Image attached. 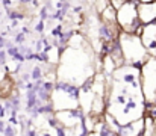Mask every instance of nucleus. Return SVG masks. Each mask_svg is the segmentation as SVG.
<instances>
[{
    "instance_id": "obj_1",
    "label": "nucleus",
    "mask_w": 156,
    "mask_h": 136,
    "mask_svg": "<svg viewBox=\"0 0 156 136\" xmlns=\"http://www.w3.org/2000/svg\"><path fill=\"white\" fill-rule=\"evenodd\" d=\"M52 104L55 107V112L79 107L80 106V86L65 82V80H56L52 95Z\"/></svg>"
},
{
    "instance_id": "obj_2",
    "label": "nucleus",
    "mask_w": 156,
    "mask_h": 136,
    "mask_svg": "<svg viewBox=\"0 0 156 136\" xmlns=\"http://www.w3.org/2000/svg\"><path fill=\"white\" fill-rule=\"evenodd\" d=\"M118 40L121 44V50H123V56L126 59V64L135 65L136 68L141 70L144 62L150 58L149 50L146 48V45L141 41V37H138L135 33L121 32Z\"/></svg>"
},
{
    "instance_id": "obj_3",
    "label": "nucleus",
    "mask_w": 156,
    "mask_h": 136,
    "mask_svg": "<svg viewBox=\"0 0 156 136\" xmlns=\"http://www.w3.org/2000/svg\"><path fill=\"white\" fill-rule=\"evenodd\" d=\"M138 5H140V0H127L117 11V23L121 32L136 33V30L143 26L138 15Z\"/></svg>"
},
{
    "instance_id": "obj_4",
    "label": "nucleus",
    "mask_w": 156,
    "mask_h": 136,
    "mask_svg": "<svg viewBox=\"0 0 156 136\" xmlns=\"http://www.w3.org/2000/svg\"><path fill=\"white\" fill-rule=\"evenodd\" d=\"M141 83L146 103H155L156 98V58L150 56L141 68Z\"/></svg>"
},
{
    "instance_id": "obj_5",
    "label": "nucleus",
    "mask_w": 156,
    "mask_h": 136,
    "mask_svg": "<svg viewBox=\"0 0 156 136\" xmlns=\"http://www.w3.org/2000/svg\"><path fill=\"white\" fill-rule=\"evenodd\" d=\"M141 41H143V44L146 45V48L149 50V54L156 58V23L144 26L143 35H141Z\"/></svg>"
},
{
    "instance_id": "obj_6",
    "label": "nucleus",
    "mask_w": 156,
    "mask_h": 136,
    "mask_svg": "<svg viewBox=\"0 0 156 136\" xmlns=\"http://www.w3.org/2000/svg\"><path fill=\"white\" fill-rule=\"evenodd\" d=\"M138 15H140V20L144 26L156 23V0L155 2H146V3L140 2Z\"/></svg>"
},
{
    "instance_id": "obj_7",
    "label": "nucleus",
    "mask_w": 156,
    "mask_h": 136,
    "mask_svg": "<svg viewBox=\"0 0 156 136\" xmlns=\"http://www.w3.org/2000/svg\"><path fill=\"white\" fill-rule=\"evenodd\" d=\"M118 136H144V117L127 124H121Z\"/></svg>"
},
{
    "instance_id": "obj_8",
    "label": "nucleus",
    "mask_w": 156,
    "mask_h": 136,
    "mask_svg": "<svg viewBox=\"0 0 156 136\" xmlns=\"http://www.w3.org/2000/svg\"><path fill=\"white\" fill-rule=\"evenodd\" d=\"M100 21L105 23H117V9L109 3V6L100 14Z\"/></svg>"
},
{
    "instance_id": "obj_9",
    "label": "nucleus",
    "mask_w": 156,
    "mask_h": 136,
    "mask_svg": "<svg viewBox=\"0 0 156 136\" xmlns=\"http://www.w3.org/2000/svg\"><path fill=\"white\" fill-rule=\"evenodd\" d=\"M30 74H32V80H40V79H43V76H44V68L41 67V65H35L34 68H32V71H30Z\"/></svg>"
},
{
    "instance_id": "obj_10",
    "label": "nucleus",
    "mask_w": 156,
    "mask_h": 136,
    "mask_svg": "<svg viewBox=\"0 0 156 136\" xmlns=\"http://www.w3.org/2000/svg\"><path fill=\"white\" fill-rule=\"evenodd\" d=\"M3 136H17V129L12 124H8L5 132H3Z\"/></svg>"
},
{
    "instance_id": "obj_11",
    "label": "nucleus",
    "mask_w": 156,
    "mask_h": 136,
    "mask_svg": "<svg viewBox=\"0 0 156 136\" xmlns=\"http://www.w3.org/2000/svg\"><path fill=\"white\" fill-rule=\"evenodd\" d=\"M56 136H67V127H64L62 124H59L56 127Z\"/></svg>"
},
{
    "instance_id": "obj_12",
    "label": "nucleus",
    "mask_w": 156,
    "mask_h": 136,
    "mask_svg": "<svg viewBox=\"0 0 156 136\" xmlns=\"http://www.w3.org/2000/svg\"><path fill=\"white\" fill-rule=\"evenodd\" d=\"M6 54H8V51H5V50L0 48V65H5L6 64Z\"/></svg>"
},
{
    "instance_id": "obj_13",
    "label": "nucleus",
    "mask_w": 156,
    "mask_h": 136,
    "mask_svg": "<svg viewBox=\"0 0 156 136\" xmlns=\"http://www.w3.org/2000/svg\"><path fill=\"white\" fill-rule=\"evenodd\" d=\"M24 40H26V38H24V33H18V35L14 38V43H15V44H20V43H24Z\"/></svg>"
},
{
    "instance_id": "obj_14",
    "label": "nucleus",
    "mask_w": 156,
    "mask_h": 136,
    "mask_svg": "<svg viewBox=\"0 0 156 136\" xmlns=\"http://www.w3.org/2000/svg\"><path fill=\"white\" fill-rule=\"evenodd\" d=\"M35 30H37V32H43V30H44V21H43V20L37 23V26H35Z\"/></svg>"
},
{
    "instance_id": "obj_15",
    "label": "nucleus",
    "mask_w": 156,
    "mask_h": 136,
    "mask_svg": "<svg viewBox=\"0 0 156 136\" xmlns=\"http://www.w3.org/2000/svg\"><path fill=\"white\" fill-rule=\"evenodd\" d=\"M9 124H12V126H18L20 121H18L17 117H11V118H9Z\"/></svg>"
},
{
    "instance_id": "obj_16",
    "label": "nucleus",
    "mask_w": 156,
    "mask_h": 136,
    "mask_svg": "<svg viewBox=\"0 0 156 136\" xmlns=\"http://www.w3.org/2000/svg\"><path fill=\"white\" fill-rule=\"evenodd\" d=\"M6 112H8V110H6L5 104H3V103H0V118H3V117L6 115Z\"/></svg>"
},
{
    "instance_id": "obj_17",
    "label": "nucleus",
    "mask_w": 156,
    "mask_h": 136,
    "mask_svg": "<svg viewBox=\"0 0 156 136\" xmlns=\"http://www.w3.org/2000/svg\"><path fill=\"white\" fill-rule=\"evenodd\" d=\"M24 133H26V136H40V133H37V130H34V129H29Z\"/></svg>"
},
{
    "instance_id": "obj_18",
    "label": "nucleus",
    "mask_w": 156,
    "mask_h": 136,
    "mask_svg": "<svg viewBox=\"0 0 156 136\" xmlns=\"http://www.w3.org/2000/svg\"><path fill=\"white\" fill-rule=\"evenodd\" d=\"M5 129H6V124L2 121V118H0V133L3 135V132H5Z\"/></svg>"
},
{
    "instance_id": "obj_19",
    "label": "nucleus",
    "mask_w": 156,
    "mask_h": 136,
    "mask_svg": "<svg viewBox=\"0 0 156 136\" xmlns=\"http://www.w3.org/2000/svg\"><path fill=\"white\" fill-rule=\"evenodd\" d=\"M41 18H43V20H44V18H47V9H46V8H43V9H41Z\"/></svg>"
},
{
    "instance_id": "obj_20",
    "label": "nucleus",
    "mask_w": 156,
    "mask_h": 136,
    "mask_svg": "<svg viewBox=\"0 0 156 136\" xmlns=\"http://www.w3.org/2000/svg\"><path fill=\"white\" fill-rule=\"evenodd\" d=\"M88 136H100V135H99L97 132H90V133H88Z\"/></svg>"
},
{
    "instance_id": "obj_21",
    "label": "nucleus",
    "mask_w": 156,
    "mask_h": 136,
    "mask_svg": "<svg viewBox=\"0 0 156 136\" xmlns=\"http://www.w3.org/2000/svg\"><path fill=\"white\" fill-rule=\"evenodd\" d=\"M18 2H20V3H30L32 0H18Z\"/></svg>"
},
{
    "instance_id": "obj_22",
    "label": "nucleus",
    "mask_w": 156,
    "mask_h": 136,
    "mask_svg": "<svg viewBox=\"0 0 156 136\" xmlns=\"http://www.w3.org/2000/svg\"><path fill=\"white\" fill-rule=\"evenodd\" d=\"M141 3H146V2H155V0H140Z\"/></svg>"
},
{
    "instance_id": "obj_23",
    "label": "nucleus",
    "mask_w": 156,
    "mask_h": 136,
    "mask_svg": "<svg viewBox=\"0 0 156 136\" xmlns=\"http://www.w3.org/2000/svg\"><path fill=\"white\" fill-rule=\"evenodd\" d=\"M121 2H127V0H121Z\"/></svg>"
}]
</instances>
